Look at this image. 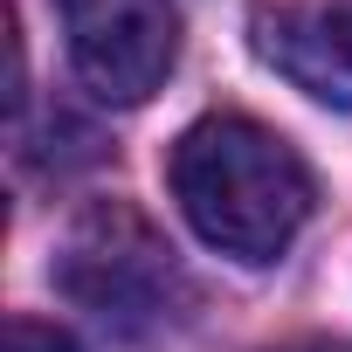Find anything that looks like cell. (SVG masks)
I'll use <instances>...</instances> for the list:
<instances>
[{
  "instance_id": "cell-2",
  "label": "cell",
  "mask_w": 352,
  "mask_h": 352,
  "mask_svg": "<svg viewBox=\"0 0 352 352\" xmlns=\"http://www.w3.org/2000/svg\"><path fill=\"white\" fill-rule=\"evenodd\" d=\"M56 290L90 311L111 338H159L187 318L194 283L173 256V242L124 201H97L69 221L63 249H56Z\"/></svg>"
},
{
  "instance_id": "cell-6",
  "label": "cell",
  "mask_w": 352,
  "mask_h": 352,
  "mask_svg": "<svg viewBox=\"0 0 352 352\" xmlns=\"http://www.w3.org/2000/svg\"><path fill=\"white\" fill-rule=\"evenodd\" d=\"M276 352H352L345 338H297V345H276Z\"/></svg>"
},
{
  "instance_id": "cell-4",
  "label": "cell",
  "mask_w": 352,
  "mask_h": 352,
  "mask_svg": "<svg viewBox=\"0 0 352 352\" xmlns=\"http://www.w3.org/2000/svg\"><path fill=\"white\" fill-rule=\"evenodd\" d=\"M249 49L311 104L352 111V8H338V0H256Z\"/></svg>"
},
{
  "instance_id": "cell-1",
  "label": "cell",
  "mask_w": 352,
  "mask_h": 352,
  "mask_svg": "<svg viewBox=\"0 0 352 352\" xmlns=\"http://www.w3.org/2000/svg\"><path fill=\"white\" fill-rule=\"evenodd\" d=\"M166 187L194 221V235L235 263H276L318 208L311 166L290 152V138L235 111L180 131L166 159Z\"/></svg>"
},
{
  "instance_id": "cell-5",
  "label": "cell",
  "mask_w": 352,
  "mask_h": 352,
  "mask_svg": "<svg viewBox=\"0 0 352 352\" xmlns=\"http://www.w3.org/2000/svg\"><path fill=\"white\" fill-rule=\"evenodd\" d=\"M8 352H83L63 324H42V318H14L8 324Z\"/></svg>"
},
{
  "instance_id": "cell-3",
  "label": "cell",
  "mask_w": 352,
  "mask_h": 352,
  "mask_svg": "<svg viewBox=\"0 0 352 352\" xmlns=\"http://www.w3.org/2000/svg\"><path fill=\"white\" fill-rule=\"evenodd\" d=\"M76 76L104 104H145L180 63L173 0H63Z\"/></svg>"
}]
</instances>
